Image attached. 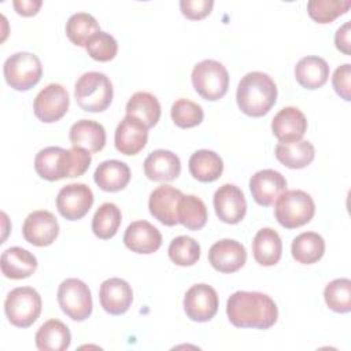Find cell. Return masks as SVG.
I'll list each match as a JSON object with an SVG mask.
<instances>
[{"label":"cell","mask_w":351,"mask_h":351,"mask_svg":"<svg viewBox=\"0 0 351 351\" xmlns=\"http://www.w3.org/2000/svg\"><path fill=\"white\" fill-rule=\"evenodd\" d=\"M22 234L25 240L33 245H49L59 234L58 219L51 211L36 210L25 218L22 225Z\"/></svg>","instance_id":"obj_12"},{"label":"cell","mask_w":351,"mask_h":351,"mask_svg":"<svg viewBox=\"0 0 351 351\" xmlns=\"http://www.w3.org/2000/svg\"><path fill=\"white\" fill-rule=\"evenodd\" d=\"M314 213L313 197L302 189L284 191L274 204L276 219L287 229H295L310 222Z\"/></svg>","instance_id":"obj_4"},{"label":"cell","mask_w":351,"mask_h":351,"mask_svg":"<svg viewBox=\"0 0 351 351\" xmlns=\"http://www.w3.org/2000/svg\"><path fill=\"white\" fill-rule=\"evenodd\" d=\"M36 346L40 351H64L71 341V333L59 319L45 321L36 333Z\"/></svg>","instance_id":"obj_28"},{"label":"cell","mask_w":351,"mask_h":351,"mask_svg":"<svg viewBox=\"0 0 351 351\" xmlns=\"http://www.w3.org/2000/svg\"><path fill=\"white\" fill-rule=\"evenodd\" d=\"M350 7V0H310L307 3V12L315 22L329 23L347 12Z\"/></svg>","instance_id":"obj_38"},{"label":"cell","mask_w":351,"mask_h":351,"mask_svg":"<svg viewBox=\"0 0 351 351\" xmlns=\"http://www.w3.org/2000/svg\"><path fill=\"white\" fill-rule=\"evenodd\" d=\"M169 258L178 266H192L200 258L199 243L189 236H177L170 241Z\"/></svg>","instance_id":"obj_37"},{"label":"cell","mask_w":351,"mask_h":351,"mask_svg":"<svg viewBox=\"0 0 351 351\" xmlns=\"http://www.w3.org/2000/svg\"><path fill=\"white\" fill-rule=\"evenodd\" d=\"M295 261L303 265H311L319 261L325 252V241L315 232H303L298 234L291 245Z\"/></svg>","instance_id":"obj_32"},{"label":"cell","mask_w":351,"mask_h":351,"mask_svg":"<svg viewBox=\"0 0 351 351\" xmlns=\"http://www.w3.org/2000/svg\"><path fill=\"white\" fill-rule=\"evenodd\" d=\"M254 259L262 266L276 265L282 254V243L280 234L271 228H262L252 240Z\"/></svg>","instance_id":"obj_27"},{"label":"cell","mask_w":351,"mask_h":351,"mask_svg":"<svg viewBox=\"0 0 351 351\" xmlns=\"http://www.w3.org/2000/svg\"><path fill=\"white\" fill-rule=\"evenodd\" d=\"M148 129L134 117L126 115L115 129V148L123 155H136L147 144Z\"/></svg>","instance_id":"obj_18"},{"label":"cell","mask_w":351,"mask_h":351,"mask_svg":"<svg viewBox=\"0 0 351 351\" xmlns=\"http://www.w3.org/2000/svg\"><path fill=\"white\" fill-rule=\"evenodd\" d=\"M226 314L232 325L237 328H271L278 317L274 300L256 291H236L226 302Z\"/></svg>","instance_id":"obj_1"},{"label":"cell","mask_w":351,"mask_h":351,"mask_svg":"<svg viewBox=\"0 0 351 351\" xmlns=\"http://www.w3.org/2000/svg\"><path fill=\"white\" fill-rule=\"evenodd\" d=\"M58 303L62 311L74 321H84L92 313V293L80 278H66L58 288Z\"/></svg>","instance_id":"obj_8"},{"label":"cell","mask_w":351,"mask_h":351,"mask_svg":"<svg viewBox=\"0 0 351 351\" xmlns=\"http://www.w3.org/2000/svg\"><path fill=\"white\" fill-rule=\"evenodd\" d=\"M274 154L284 166L289 169H303L313 162L315 149L308 140H296L289 143H278Z\"/></svg>","instance_id":"obj_30"},{"label":"cell","mask_w":351,"mask_h":351,"mask_svg":"<svg viewBox=\"0 0 351 351\" xmlns=\"http://www.w3.org/2000/svg\"><path fill=\"white\" fill-rule=\"evenodd\" d=\"M184 311L195 322H207L218 311L217 291L207 284L192 285L184 296Z\"/></svg>","instance_id":"obj_11"},{"label":"cell","mask_w":351,"mask_h":351,"mask_svg":"<svg viewBox=\"0 0 351 351\" xmlns=\"http://www.w3.org/2000/svg\"><path fill=\"white\" fill-rule=\"evenodd\" d=\"M171 119L180 128H193L203 121L204 112L200 104L189 100V99H178L173 103Z\"/></svg>","instance_id":"obj_39"},{"label":"cell","mask_w":351,"mask_h":351,"mask_svg":"<svg viewBox=\"0 0 351 351\" xmlns=\"http://www.w3.org/2000/svg\"><path fill=\"white\" fill-rule=\"evenodd\" d=\"M295 78L306 89H318L329 78V64L321 56H304L295 66Z\"/></svg>","instance_id":"obj_26"},{"label":"cell","mask_w":351,"mask_h":351,"mask_svg":"<svg viewBox=\"0 0 351 351\" xmlns=\"http://www.w3.org/2000/svg\"><path fill=\"white\" fill-rule=\"evenodd\" d=\"M36 173L48 181L69 177V149L60 147H45L34 158Z\"/></svg>","instance_id":"obj_21"},{"label":"cell","mask_w":351,"mask_h":351,"mask_svg":"<svg viewBox=\"0 0 351 351\" xmlns=\"http://www.w3.org/2000/svg\"><path fill=\"white\" fill-rule=\"evenodd\" d=\"M213 0H181V12L189 19H202L211 12Z\"/></svg>","instance_id":"obj_42"},{"label":"cell","mask_w":351,"mask_h":351,"mask_svg":"<svg viewBox=\"0 0 351 351\" xmlns=\"http://www.w3.org/2000/svg\"><path fill=\"white\" fill-rule=\"evenodd\" d=\"M277 86L271 77L263 71H250L241 77L236 100L239 108L250 117H262L274 106Z\"/></svg>","instance_id":"obj_2"},{"label":"cell","mask_w":351,"mask_h":351,"mask_svg":"<svg viewBox=\"0 0 351 351\" xmlns=\"http://www.w3.org/2000/svg\"><path fill=\"white\" fill-rule=\"evenodd\" d=\"M335 44L339 51L346 55H350V22H346L336 30Z\"/></svg>","instance_id":"obj_43"},{"label":"cell","mask_w":351,"mask_h":351,"mask_svg":"<svg viewBox=\"0 0 351 351\" xmlns=\"http://www.w3.org/2000/svg\"><path fill=\"white\" fill-rule=\"evenodd\" d=\"M85 49L92 59L99 62H108L115 58L118 52V43L114 36L100 30L88 40Z\"/></svg>","instance_id":"obj_40"},{"label":"cell","mask_w":351,"mask_h":351,"mask_svg":"<svg viewBox=\"0 0 351 351\" xmlns=\"http://www.w3.org/2000/svg\"><path fill=\"white\" fill-rule=\"evenodd\" d=\"M178 222L191 230L202 229L207 222L204 202L195 195H182L177 208Z\"/></svg>","instance_id":"obj_33"},{"label":"cell","mask_w":351,"mask_h":351,"mask_svg":"<svg viewBox=\"0 0 351 351\" xmlns=\"http://www.w3.org/2000/svg\"><path fill=\"white\" fill-rule=\"evenodd\" d=\"M3 73L11 88L15 90H27L40 81L43 64L40 58L32 52H15L5 59Z\"/></svg>","instance_id":"obj_7"},{"label":"cell","mask_w":351,"mask_h":351,"mask_svg":"<svg viewBox=\"0 0 351 351\" xmlns=\"http://www.w3.org/2000/svg\"><path fill=\"white\" fill-rule=\"evenodd\" d=\"M214 208L217 217L226 223H239L247 211L243 191L234 184H223L214 193Z\"/></svg>","instance_id":"obj_13"},{"label":"cell","mask_w":351,"mask_h":351,"mask_svg":"<svg viewBox=\"0 0 351 351\" xmlns=\"http://www.w3.org/2000/svg\"><path fill=\"white\" fill-rule=\"evenodd\" d=\"M189 173L202 182H213L218 180L223 171L222 158L211 149H197L188 160Z\"/></svg>","instance_id":"obj_29"},{"label":"cell","mask_w":351,"mask_h":351,"mask_svg":"<svg viewBox=\"0 0 351 351\" xmlns=\"http://www.w3.org/2000/svg\"><path fill=\"white\" fill-rule=\"evenodd\" d=\"M271 130L280 143L302 140L307 130L306 115L296 107H284L271 119Z\"/></svg>","instance_id":"obj_20"},{"label":"cell","mask_w":351,"mask_h":351,"mask_svg":"<svg viewBox=\"0 0 351 351\" xmlns=\"http://www.w3.org/2000/svg\"><path fill=\"white\" fill-rule=\"evenodd\" d=\"M70 96L67 89L60 84H48L36 96L33 103L34 115L45 122L59 121L69 110Z\"/></svg>","instance_id":"obj_10"},{"label":"cell","mask_w":351,"mask_h":351,"mask_svg":"<svg viewBox=\"0 0 351 351\" xmlns=\"http://www.w3.org/2000/svg\"><path fill=\"white\" fill-rule=\"evenodd\" d=\"M182 192L171 185H160L155 188L148 200V208L154 218H156L160 223L173 226L178 223V202L182 197Z\"/></svg>","instance_id":"obj_15"},{"label":"cell","mask_w":351,"mask_h":351,"mask_svg":"<svg viewBox=\"0 0 351 351\" xmlns=\"http://www.w3.org/2000/svg\"><path fill=\"white\" fill-rule=\"evenodd\" d=\"M41 296L32 287H18L8 292L4 311L8 321L18 328H29L41 313Z\"/></svg>","instance_id":"obj_6"},{"label":"cell","mask_w":351,"mask_h":351,"mask_svg":"<svg viewBox=\"0 0 351 351\" xmlns=\"http://www.w3.org/2000/svg\"><path fill=\"white\" fill-rule=\"evenodd\" d=\"M93 204L92 189L82 182H71L60 188L56 196V208L69 221L85 217Z\"/></svg>","instance_id":"obj_9"},{"label":"cell","mask_w":351,"mask_h":351,"mask_svg":"<svg viewBox=\"0 0 351 351\" xmlns=\"http://www.w3.org/2000/svg\"><path fill=\"white\" fill-rule=\"evenodd\" d=\"M130 169L125 162L110 159L101 162L93 174L96 185L106 192L123 189L130 181Z\"/></svg>","instance_id":"obj_25"},{"label":"cell","mask_w":351,"mask_h":351,"mask_svg":"<svg viewBox=\"0 0 351 351\" xmlns=\"http://www.w3.org/2000/svg\"><path fill=\"white\" fill-rule=\"evenodd\" d=\"M69 138L73 147H80L89 152H99L106 145V130L96 121L80 119L71 125Z\"/></svg>","instance_id":"obj_23"},{"label":"cell","mask_w":351,"mask_h":351,"mask_svg":"<svg viewBox=\"0 0 351 351\" xmlns=\"http://www.w3.org/2000/svg\"><path fill=\"white\" fill-rule=\"evenodd\" d=\"M122 214L117 204L107 202L99 206L92 218V230L99 239L107 240L115 236L121 225Z\"/></svg>","instance_id":"obj_34"},{"label":"cell","mask_w":351,"mask_h":351,"mask_svg":"<svg viewBox=\"0 0 351 351\" xmlns=\"http://www.w3.org/2000/svg\"><path fill=\"white\" fill-rule=\"evenodd\" d=\"M97 32H100L99 22L88 12H75L66 22V34L78 47H85L88 40Z\"/></svg>","instance_id":"obj_35"},{"label":"cell","mask_w":351,"mask_h":351,"mask_svg":"<svg viewBox=\"0 0 351 351\" xmlns=\"http://www.w3.org/2000/svg\"><path fill=\"white\" fill-rule=\"evenodd\" d=\"M324 298L328 307L336 313L344 314L351 310V281L350 278H336L324 289Z\"/></svg>","instance_id":"obj_36"},{"label":"cell","mask_w":351,"mask_h":351,"mask_svg":"<svg viewBox=\"0 0 351 351\" xmlns=\"http://www.w3.org/2000/svg\"><path fill=\"white\" fill-rule=\"evenodd\" d=\"M180 173V158L169 149H155L144 160V174L152 181H173Z\"/></svg>","instance_id":"obj_22"},{"label":"cell","mask_w":351,"mask_h":351,"mask_svg":"<svg viewBox=\"0 0 351 351\" xmlns=\"http://www.w3.org/2000/svg\"><path fill=\"white\" fill-rule=\"evenodd\" d=\"M191 78L195 90L206 100H219L229 88V73L226 67L214 59H204L196 63Z\"/></svg>","instance_id":"obj_5"},{"label":"cell","mask_w":351,"mask_h":351,"mask_svg":"<svg viewBox=\"0 0 351 351\" xmlns=\"http://www.w3.org/2000/svg\"><path fill=\"white\" fill-rule=\"evenodd\" d=\"M160 112L159 100L149 92H136L126 103V115L137 118L147 129L158 123Z\"/></svg>","instance_id":"obj_31"},{"label":"cell","mask_w":351,"mask_h":351,"mask_svg":"<svg viewBox=\"0 0 351 351\" xmlns=\"http://www.w3.org/2000/svg\"><path fill=\"white\" fill-rule=\"evenodd\" d=\"M351 81V64L350 63H344L341 66H339L332 77V85L336 90V93L339 96H341L344 100L350 101L351 100V95H350V85Z\"/></svg>","instance_id":"obj_41"},{"label":"cell","mask_w":351,"mask_h":351,"mask_svg":"<svg viewBox=\"0 0 351 351\" xmlns=\"http://www.w3.org/2000/svg\"><path fill=\"white\" fill-rule=\"evenodd\" d=\"M1 273L12 280L32 276L37 269V258L22 247H10L1 254Z\"/></svg>","instance_id":"obj_24"},{"label":"cell","mask_w":351,"mask_h":351,"mask_svg":"<svg viewBox=\"0 0 351 351\" xmlns=\"http://www.w3.org/2000/svg\"><path fill=\"white\" fill-rule=\"evenodd\" d=\"M99 299L101 307L108 314L121 315L129 310L133 302V291L128 281L118 277H111L101 282Z\"/></svg>","instance_id":"obj_17"},{"label":"cell","mask_w":351,"mask_h":351,"mask_svg":"<svg viewBox=\"0 0 351 351\" xmlns=\"http://www.w3.org/2000/svg\"><path fill=\"white\" fill-rule=\"evenodd\" d=\"M125 245L137 254H152L162 245V234L156 226L145 219L133 221L123 234Z\"/></svg>","instance_id":"obj_19"},{"label":"cell","mask_w":351,"mask_h":351,"mask_svg":"<svg viewBox=\"0 0 351 351\" xmlns=\"http://www.w3.org/2000/svg\"><path fill=\"white\" fill-rule=\"evenodd\" d=\"M250 189L254 200L261 206H271L277 197L287 191L285 177L273 169L256 171L250 178Z\"/></svg>","instance_id":"obj_16"},{"label":"cell","mask_w":351,"mask_h":351,"mask_svg":"<svg viewBox=\"0 0 351 351\" xmlns=\"http://www.w3.org/2000/svg\"><path fill=\"white\" fill-rule=\"evenodd\" d=\"M208 261L221 273H234L244 266L247 252L244 245L237 240L222 239L210 247Z\"/></svg>","instance_id":"obj_14"},{"label":"cell","mask_w":351,"mask_h":351,"mask_svg":"<svg viewBox=\"0 0 351 351\" xmlns=\"http://www.w3.org/2000/svg\"><path fill=\"white\" fill-rule=\"evenodd\" d=\"M18 14L30 16L34 15L41 7V0H14L12 1Z\"/></svg>","instance_id":"obj_44"},{"label":"cell","mask_w":351,"mask_h":351,"mask_svg":"<svg viewBox=\"0 0 351 351\" xmlns=\"http://www.w3.org/2000/svg\"><path fill=\"white\" fill-rule=\"evenodd\" d=\"M74 96L77 104L89 112H101L112 101L114 89L110 78L100 71L84 73L75 82Z\"/></svg>","instance_id":"obj_3"}]
</instances>
